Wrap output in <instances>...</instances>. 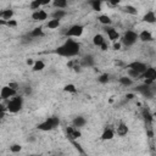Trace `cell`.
I'll list each match as a JSON object with an SVG mask.
<instances>
[{
  "label": "cell",
  "mask_w": 156,
  "mask_h": 156,
  "mask_svg": "<svg viewBox=\"0 0 156 156\" xmlns=\"http://www.w3.org/2000/svg\"><path fill=\"white\" fill-rule=\"evenodd\" d=\"M79 51H80V45L78 41L73 39H66V41L55 50L57 55L63 56V57H73L78 55Z\"/></svg>",
  "instance_id": "cell-1"
},
{
  "label": "cell",
  "mask_w": 156,
  "mask_h": 156,
  "mask_svg": "<svg viewBox=\"0 0 156 156\" xmlns=\"http://www.w3.org/2000/svg\"><path fill=\"white\" fill-rule=\"evenodd\" d=\"M23 106V98L22 96H13L11 99H9L6 101V107H7V111L11 112V113H17Z\"/></svg>",
  "instance_id": "cell-2"
},
{
  "label": "cell",
  "mask_w": 156,
  "mask_h": 156,
  "mask_svg": "<svg viewBox=\"0 0 156 156\" xmlns=\"http://www.w3.org/2000/svg\"><path fill=\"white\" fill-rule=\"evenodd\" d=\"M58 124H60L58 117H49V118H46L44 122L39 123V124L37 126V128H38L39 130H41V132H49V130L55 129Z\"/></svg>",
  "instance_id": "cell-3"
},
{
  "label": "cell",
  "mask_w": 156,
  "mask_h": 156,
  "mask_svg": "<svg viewBox=\"0 0 156 156\" xmlns=\"http://www.w3.org/2000/svg\"><path fill=\"white\" fill-rule=\"evenodd\" d=\"M138 39H139V34L136 32H134V30H127L123 34V37L121 39V43L123 45H126V46H132L133 44L136 43Z\"/></svg>",
  "instance_id": "cell-4"
},
{
  "label": "cell",
  "mask_w": 156,
  "mask_h": 156,
  "mask_svg": "<svg viewBox=\"0 0 156 156\" xmlns=\"http://www.w3.org/2000/svg\"><path fill=\"white\" fill-rule=\"evenodd\" d=\"M143 78H144V83L147 85H151L156 82V68L154 67H147L146 71L143 73Z\"/></svg>",
  "instance_id": "cell-5"
},
{
  "label": "cell",
  "mask_w": 156,
  "mask_h": 156,
  "mask_svg": "<svg viewBox=\"0 0 156 156\" xmlns=\"http://www.w3.org/2000/svg\"><path fill=\"white\" fill-rule=\"evenodd\" d=\"M84 27L82 24H73L66 30V37L68 38H78L83 34Z\"/></svg>",
  "instance_id": "cell-6"
},
{
  "label": "cell",
  "mask_w": 156,
  "mask_h": 156,
  "mask_svg": "<svg viewBox=\"0 0 156 156\" xmlns=\"http://www.w3.org/2000/svg\"><path fill=\"white\" fill-rule=\"evenodd\" d=\"M16 95H17V90L13 89V88H11L10 85H5V87L1 88V91H0V98H1V100L7 101L10 98H13V96H16Z\"/></svg>",
  "instance_id": "cell-7"
},
{
  "label": "cell",
  "mask_w": 156,
  "mask_h": 156,
  "mask_svg": "<svg viewBox=\"0 0 156 156\" xmlns=\"http://www.w3.org/2000/svg\"><path fill=\"white\" fill-rule=\"evenodd\" d=\"M155 85L154 84H151V85H147V84H145L144 83V85H139V87H136V91H139L140 94H143L144 96H146V98H152V95H154V93H155Z\"/></svg>",
  "instance_id": "cell-8"
},
{
  "label": "cell",
  "mask_w": 156,
  "mask_h": 156,
  "mask_svg": "<svg viewBox=\"0 0 156 156\" xmlns=\"http://www.w3.org/2000/svg\"><path fill=\"white\" fill-rule=\"evenodd\" d=\"M66 135H67L69 141H73V140L79 139L82 136V133H80V130L77 127L73 126V127H67L66 128Z\"/></svg>",
  "instance_id": "cell-9"
},
{
  "label": "cell",
  "mask_w": 156,
  "mask_h": 156,
  "mask_svg": "<svg viewBox=\"0 0 156 156\" xmlns=\"http://www.w3.org/2000/svg\"><path fill=\"white\" fill-rule=\"evenodd\" d=\"M104 30L106 32V34H107V37H108V39H110L111 41H117V40L119 39V33H118L113 27H111V26H105Z\"/></svg>",
  "instance_id": "cell-10"
},
{
  "label": "cell",
  "mask_w": 156,
  "mask_h": 156,
  "mask_svg": "<svg viewBox=\"0 0 156 156\" xmlns=\"http://www.w3.org/2000/svg\"><path fill=\"white\" fill-rule=\"evenodd\" d=\"M127 68H133V69H135V71H138L139 73L143 74V73L146 71L147 66H146L144 62H140V61H133V62H130V63L127 65Z\"/></svg>",
  "instance_id": "cell-11"
},
{
  "label": "cell",
  "mask_w": 156,
  "mask_h": 156,
  "mask_svg": "<svg viewBox=\"0 0 156 156\" xmlns=\"http://www.w3.org/2000/svg\"><path fill=\"white\" fill-rule=\"evenodd\" d=\"M32 18H33V21H45L48 18V13H46V11L39 9L32 13Z\"/></svg>",
  "instance_id": "cell-12"
},
{
  "label": "cell",
  "mask_w": 156,
  "mask_h": 156,
  "mask_svg": "<svg viewBox=\"0 0 156 156\" xmlns=\"http://www.w3.org/2000/svg\"><path fill=\"white\" fill-rule=\"evenodd\" d=\"M139 40H141L144 43H149V41H152L154 40V37H152V34L149 30L145 29V30H141L139 33Z\"/></svg>",
  "instance_id": "cell-13"
},
{
  "label": "cell",
  "mask_w": 156,
  "mask_h": 156,
  "mask_svg": "<svg viewBox=\"0 0 156 156\" xmlns=\"http://www.w3.org/2000/svg\"><path fill=\"white\" fill-rule=\"evenodd\" d=\"M113 136H115V130L112 128H105L100 139L101 140H111V139H113Z\"/></svg>",
  "instance_id": "cell-14"
},
{
  "label": "cell",
  "mask_w": 156,
  "mask_h": 156,
  "mask_svg": "<svg viewBox=\"0 0 156 156\" xmlns=\"http://www.w3.org/2000/svg\"><path fill=\"white\" fill-rule=\"evenodd\" d=\"M143 21L146 22V23H150V24L156 23V15H155V12L154 11H147L143 16Z\"/></svg>",
  "instance_id": "cell-15"
},
{
  "label": "cell",
  "mask_w": 156,
  "mask_h": 156,
  "mask_svg": "<svg viewBox=\"0 0 156 156\" xmlns=\"http://www.w3.org/2000/svg\"><path fill=\"white\" fill-rule=\"evenodd\" d=\"M94 58H93V56H90V55H87V56H84L82 60H80V66L82 67H91V66H94Z\"/></svg>",
  "instance_id": "cell-16"
},
{
  "label": "cell",
  "mask_w": 156,
  "mask_h": 156,
  "mask_svg": "<svg viewBox=\"0 0 156 156\" xmlns=\"http://www.w3.org/2000/svg\"><path fill=\"white\" fill-rule=\"evenodd\" d=\"M128 127H127V124L126 123H123V122H121L117 127H116V133H117V135H119V136H123V135H126L127 133H128Z\"/></svg>",
  "instance_id": "cell-17"
},
{
  "label": "cell",
  "mask_w": 156,
  "mask_h": 156,
  "mask_svg": "<svg viewBox=\"0 0 156 156\" xmlns=\"http://www.w3.org/2000/svg\"><path fill=\"white\" fill-rule=\"evenodd\" d=\"M121 10H122L124 13H127V15H132V16L138 15V10H136L134 6H132V5H126V6H122V7H121Z\"/></svg>",
  "instance_id": "cell-18"
},
{
  "label": "cell",
  "mask_w": 156,
  "mask_h": 156,
  "mask_svg": "<svg viewBox=\"0 0 156 156\" xmlns=\"http://www.w3.org/2000/svg\"><path fill=\"white\" fill-rule=\"evenodd\" d=\"M13 10H11V9H7V10H2L1 12H0V17H1V20H5V21H9V20H12V17H13Z\"/></svg>",
  "instance_id": "cell-19"
},
{
  "label": "cell",
  "mask_w": 156,
  "mask_h": 156,
  "mask_svg": "<svg viewBox=\"0 0 156 156\" xmlns=\"http://www.w3.org/2000/svg\"><path fill=\"white\" fill-rule=\"evenodd\" d=\"M143 118L147 126H150L154 122V115H151L149 110H143Z\"/></svg>",
  "instance_id": "cell-20"
},
{
  "label": "cell",
  "mask_w": 156,
  "mask_h": 156,
  "mask_svg": "<svg viewBox=\"0 0 156 156\" xmlns=\"http://www.w3.org/2000/svg\"><path fill=\"white\" fill-rule=\"evenodd\" d=\"M98 21H99L101 24H104V26H111V24H112V20H111V17L107 16V15H100V16L98 17Z\"/></svg>",
  "instance_id": "cell-21"
},
{
  "label": "cell",
  "mask_w": 156,
  "mask_h": 156,
  "mask_svg": "<svg viewBox=\"0 0 156 156\" xmlns=\"http://www.w3.org/2000/svg\"><path fill=\"white\" fill-rule=\"evenodd\" d=\"M85 123H87V119H85L83 116H77V117H74V119H73V126L77 127V128L83 127Z\"/></svg>",
  "instance_id": "cell-22"
},
{
  "label": "cell",
  "mask_w": 156,
  "mask_h": 156,
  "mask_svg": "<svg viewBox=\"0 0 156 156\" xmlns=\"http://www.w3.org/2000/svg\"><path fill=\"white\" fill-rule=\"evenodd\" d=\"M105 41H106V40H105V38H104L101 34H95V35L93 37V44H94L95 46H101Z\"/></svg>",
  "instance_id": "cell-23"
},
{
  "label": "cell",
  "mask_w": 156,
  "mask_h": 156,
  "mask_svg": "<svg viewBox=\"0 0 156 156\" xmlns=\"http://www.w3.org/2000/svg\"><path fill=\"white\" fill-rule=\"evenodd\" d=\"M44 68H45V63H44V61H41V60H37V61L34 62V65L32 66V69H33L34 72L43 71Z\"/></svg>",
  "instance_id": "cell-24"
},
{
  "label": "cell",
  "mask_w": 156,
  "mask_h": 156,
  "mask_svg": "<svg viewBox=\"0 0 156 156\" xmlns=\"http://www.w3.org/2000/svg\"><path fill=\"white\" fill-rule=\"evenodd\" d=\"M118 82H119L122 85H124V87H130V85L133 84V79H132L129 76H123V77H119Z\"/></svg>",
  "instance_id": "cell-25"
},
{
  "label": "cell",
  "mask_w": 156,
  "mask_h": 156,
  "mask_svg": "<svg viewBox=\"0 0 156 156\" xmlns=\"http://www.w3.org/2000/svg\"><path fill=\"white\" fill-rule=\"evenodd\" d=\"M30 35H32L33 38H41V37H44L43 27H35V28L30 32Z\"/></svg>",
  "instance_id": "cell-26"
},
{
  "label": "cell",
  "mask_w": 156,
  "mask_h": 156,
  "mask_svg": "<svg viewBox=\"0 0 156 156\" xmlns=\"http://www.w3.org/2000/svg\"><path fill=\"white\" fill-rule=\"evenodd\" d=\"M66 11L63 10V9H57V10H55L54 12H52V18H56V20H61V18H63L65 16H66Z\"/></svg>",
  "instance_id": "cell-27"
},
{
  "label": "cell",
  "mask_w": 156,
  "mask_h": 156,
  "mask_svg": "<svg viewBox=\"0 0 156 156\" xmlns=\"http://www.w3.org/2000/svg\"><path fill=\"white\" fill-rule=\"evenodd\" d=\"M46 27L49 29H56L60 27V20H56V18H51L49 20V22L46 23Z\"/></svg>",
  "instance_id": "cell-28"
},
{
  "label": "cell",
  "mask_w": 156,
  "mask_h": 156,
  "mask_svg": "<svg viewBox=\"0 0 156 156\" xmlns=\"http://www.w3.org/2000/svg\"><path fill=\"white\" fill-rule=\"evenodd\" d=\"M91 9L94 11H101V4H102V0H90L89 1Z\"/></svg>",
  "instance_id": "cell-29"
},
{
  "label": "cell",
  "mask_w": 156,
  "mask_h": 156,
  "mask_svg": "<svg viewBox=\"0 0 156 156\" xmlns=\"http://www.w3.org/2000/svg\"><path fill=\"white\" fill-rule=\"evenodd\" d=\"M128 76L132 78V79H140L141 77H143V74L141 73H139L138 71H135V69H133V68H128Z\"/></svg>",
  "instance_id": "cell-30"
},
{
  "label": "cell",
  "mask_w": 156,
  "mask_h": 156,
  "mask_svg": "<svg viewBox=\"0 0 156 156\" xmlns=\"http://www.w3.org/2000/svg\"><path fill=\"white\" fill-rule=\"evenodd\" d=\"M68 0H52V5L56 9H65L67 6Z\"/></svg>",
  "instance_id": "cell-31"
},
{
  "label": "cell",
  "mask_w": 156,
  "mask_h": 156,
  "mask_svg": "<svg viewBox=\"0 0 156 156\" xmlns=\"http://www.w3.org/2000/svg\"><path fill=\"white\" fill-rule=\"evenodd\" d=\"M108 80H110V76L107 73H102V74H100L98 77V82L101 83V84H106Z\"/></svg>",
  "instance_id": "cell-32"
},
{
  "label": "cell",
  "mask_w": 156,
  "mask_h": 156,
  "mask_svg": "<svg viewBox=\"0 0 156 156\" xmlns=\"http://www.w3.org/2000/svg\"><path fill=\"white\" fill-rule=\"evenodd\" d=\"M40 6H43L40 0H33V1L29 4V7H30V10H34V11L39 10V9H40Z\"/></svg>",
  "instance_id": "cell-33"
},
{
  "label": "cell",
  "mask_w": 156,
  "mask_h": 156,
  "mask_svg": "<svg viewBox=\"0 0 156 156\" xmlns=\"http://www.w3.org/2000/svg\"><path fill=\"white\" fill-rule=\"evenodd\" d=\"M63 90L67 91V93H71V94L77 93V88H76L74 84H66V85L63 87Z\"/></svg>",
  "instance_id": "cell-34"
},
{
  "label": "cell",
  "mask_w": 156,
  "mask_h": 156,
  "mask_svg": "<svg viewBox=\"0 0 156 156\" xmlns=\"http://www.w3.org/2000/svg\"><path fill=\"white\" fill-rule=\"evenodd\" d=\"M10 150H11V152H20L22 150V146L18 144H13L12 146H10Z\"/></svg>",
  "instance_id": "cell-35"
},
{
  "label": "cell",
  "mask_w": 156,
  "mask_h": 156,
  "mask_svg": "<svg viewBox=\"0 0 156 156\" xmlns=\"http://www.w3.org/2000/svg\"><path fill=\"white\" fill-rule=\"evenodd\" d=\"M17 21L16 20H9V21H6V26L7 27H12V28H15V27H17Z\"/></svg>",
  "instance_id": "cell-36"
},
{
  "label": "cell",
  "mask_w": 156,
  "mask_h": 156,
  "mask_svg": "<svg viewBox=\"0 0 156 156\" xmlns=\"http://www.w3.org/2000/svg\"><path fill=\"white\" fill-rule=\"evenodd\" d=\"M71 143H72V144L74 145V147H76V149H77V150L79 151V154H84V151L82 150V147H80V145H79V144H78V143H77L76 140H73V141H71Z\"/></svg>",
  "instance_id": "cell-37"
},
{
  "label": "cell",
  "mask_w": 156,
  "mask_h": 156,
  "mask_svg": "<svg viewBox=\"0 0 156 156\" xmlns=\"http://www.w3.org/2000/svg\"><path fill=\"white\" fill-rule=\"evenodd\" d=\"M121 46H122V43L121 41H113V50H121Z\"/></svg>",
  "instance_id": "cell-38"
},
{
  "label": "cell",
  "mask_w": 156,
  "mask_h": 156,
  "mask_svg": "<svg viewBox=\"0 0 156 156\" xmlns=\"http://www.w3.org/2000/svg\"><path fill=\"white\" fill-rule=\"evenodd\" d=\"M111 6H117L119 2H121V0H106Z\"/></svg>",
  "instance_id": "cell-39"
},
{
  "label": "cell",
  "mask_w": 156,
  "mask_h": 156,
  "mask_svg": "<svg viewBox=\"0 0 156 156\" xmlns=\"http://www.w3.org/2000/svg\"><path fill=\"white\" fill-rule=\"evenodd\" d=\"M9 85H10L11 88H13V89H16V90H17V88H20V85H18V83H16V82H10V83H9Z\"/></svg>",
  "instance_id": "cell-40"
},
{
  "label": "cell",
  "mask_w": 156,
  "mask_h": 156,
  "mask_svg": "<svg viewBox=\"0 0 156 156\" xmlns=\"http://www.w3.org/2000/svg\"><path fill=\"white\" fill-rule=\"evenodd\" d=\"M100 48H101V50H102V51H106V50L108 49V44H107V43L105 41V43H104V44H102V45H101Z\"/></svg>",
  "instance_id": "cell-41"
},
{
  "label": "cell",
  "mask_w": 156,
  "mask_h": 156,
  "mask_svg": "<svg viewBox=\"0 0 156 156\" xmlns=\"http://www.w3.org/2000/svg\"><path fill=\"white\" fill-rule=\"evenodd\" d=\"M41 1V5L45 6V5H49L50 2H52V0H40Z\"/></svg>",
  "instance_id": "cell-42"
},
{
  "label": "cell",
  "mask_w": 156,
  "mask_h": 156,
  "mask_svg": "<svg viewBox=\"0 0 156 156\" xmlns=\"http://www.w3.org/2000/svg\"><path fill=\"white\" fill-rule=\"evenodd\" d=\"M26 62H27V65H28V66H33V65H34V62H35V61H33V60H32V58H28V60H27V61H26Z\"/></svg>",
  "instance_id": "cell-43"
},
{
  "label": "cell",
  "mask_w": 156,
  "mask_h": 156,
  "mask_svg": "<svg viewBox=\"0 0 156 156\" xmlns=\"http://www.w3.org/2000/svg\"><path fill=\"white\" fill-rule=\"evenodd\" d=\"M126 98H127L128 100H132V99L134 98V94H133V93H129V94H127V95H126Z\"/></svg>",
  "instance_id": "cell-44"
},
{
  "label": "cell",
  "mask_w": 156,
  "mask_h": 156,
  "mask_svg": "<svg viewBox=\"0 0 156 156\" xmlns=\"http://www.w3.org/2000/svg\"><path fill=\"white\" fill-rule=\"evenodd\" d=\"M147 136H149V138H152V136H154L152 130H147Z\"/></svg>",
  "instance_id": "cell-45"
},
{
  "label": "cell",
  "mask_w": 156,
  "mask_h": 156,
  "mask_svg": "<svg viewBox=\"0 0 156 156\" xmlns=\"http://www.w3.org/2000/svg\"><path fill=\"white\" fill-rule=\"evenodd\" d=\"M154 121H155V122H156V112H155V113H154Z\"/></svg>",
  "instance_id": "cell-46"
}]
</instances>
